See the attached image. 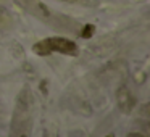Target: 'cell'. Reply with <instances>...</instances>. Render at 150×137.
Returning <instances> with one entry per match:
<instances>
[{"mask_svg":"<svg viewBox=\"0 0 150 137\" xmlns=\"http://www.w3.org/2000/svg\"><path fill=\"white\" fill-rule=\"evenodd\" d=\"M20 7H23L26 11H29L31 15H34L36 18L42 20L44 23L50 24V26L57 28V29H71V31H78L79 26L74 24L69 18L60 16L55 15L49 10L47 5H44L40 0H15Z\"/></svg>","mask_w":150,"mask_h":137,"instance_id":"cell-1","label":"cell"},{"mask_svg":"<svg viewBox=\"0 0 150 137\" xmlns=\"http://www.w3.org/2000/svg\"><path fill=\"white\" fill-rule=\"evenodd\" d=\"M33 50L34 53H37L40 56H47L53 52H60L63 55H69V56H76L79 53L76 42H73L71 39H66V37H47V39L34 44Z\"/></svg>","mask_w":150,"mask_h":137,"instance_id":"cell-2","label":"cell"},{"mask_svg":"<svg viewBox=\"0 0 150 137\" xmlns=\"http://www.w3.org/2000/svg\"><path fill=\"white\" fill-rule=\"evenodd\" d=\"M31 131V111H29V100L26 92L20 95L18 105L15 108V116L11 121L10 137H29Z\"/></svg>","mask_w":150,"mask_h":137,"instance_id":"cell-3","label":"cell"},{"mask_svg":"<svg viewBox=\"0 0 150 137\" xmlns=\"http://www.w3.org/2000/svg\"><path fill=\"white\" fill-rule=\"evenodd\" d=\"M107 137H113V136H107Z\"/></svg>","mask_w":150,"mask_h":137,"instance_id":"cell-4","label":"cell"}]
</instances>
